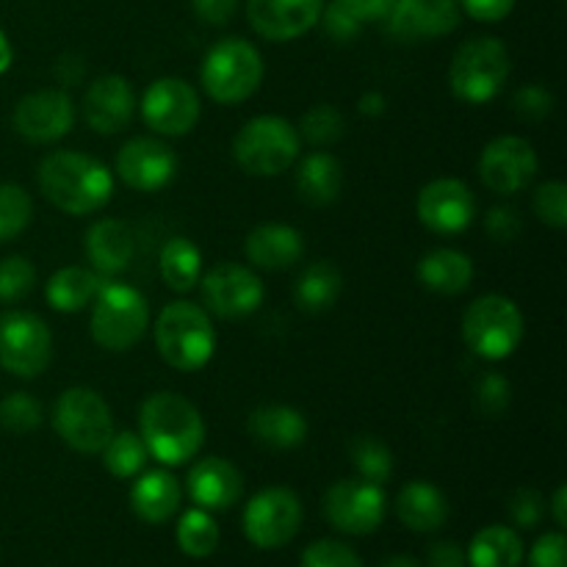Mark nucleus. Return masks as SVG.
Instances as JSON below:
<instances>
[{"mask_svg":"<svg viewBox=\"0 0 567 567\" xmlns=\"http://www.w3.org/2000/svg\"><path fill=\"white\" fill-rule=\"evenodd\" d=\"M37 183L44 199L70 216L97 214L114 194V175L109 166L78 150H55L44 155Z\"/></svg>","mask_w":567,"mask_h":567,"instance_id":"1","label":"nucleus"},{"mask_svg":"<svg viewBox=\"0 0 567 567\" xmlns=\"http://www.w3.org/2000/svg\"><path fill=\"white\" fill-rule=\"evenodd\" d=\"M138 437L161 465H186L205 443L203 413L181 393L158 391L138 408Z\"/></svg>","mask_w":567,"mask_h":567,"instance_id":"2","label":"nucleus"},{"mask_svg":"<svg viewBox=\"0 0 567 567\" xmlns=\"http://www.w3.org/2000/svg\"><path fill=\"white\" fill-rule=\"evenodd\" d=\"M153 338L161 360L183 374L205 369L216 352V330L210 313L186 299L169 302L161 310Z\"/></svg>","mask_w":567,"mask_h":567,"instance_id":"3","label":"nucleus"},{"mask_svg":"<svg viewBox=\"0 0 567 567\" xmlns=\"http://www.w3.org/2000/svg\"><path fill=\"white\" fill-rule=\"evenodd\" d=\"M302 138L293 122L277 114L252 116L233 138V158L247 175L277 177L299 161Z\"/></svg>","mask_w":567,"mask_h":567,"instance_id":"4","label":"nucleus"},{"mask_svg":"<svg viewBox=\"0 0 567 567\" xmlns=\"http://www.w3.org/2000/svg\"><path fill=\"white\" fill-rule=\"evenodd\" d=\"M264 72V55L252 42L241 37H227L205 53L199 81L214 103L238 105L258 92Z\"/></svg>","mask_w":567,"mask_h":567,"instance_id":"5","label":"nucleus"},{"mask_svg":"<svg viewBox=\"0 0 567 567\" xmlns=\"http://www.w3.org/2000/svg\"><path fill=\"white\" fill-rule=\"evenodd\" d=\"M150 327V302L138 288L116 280H103L92 302L94 343L105 352H127L144 338Z\"/></svg>","mask_w":567,"mask_h":567,"instance_id":"6","label":"nucleus"},{"mask_svg":"<svg viewBox=\"0 0 567 567\" xmlns=\"http://www.w3.org/2000/svg\"><path fill=\"white\" fill-rule=\"evenodd\" d=\"M526 321L515 299L504 293H485L474 299L463 316V341L476 358L507 360L524 343Z\"/></svg>","mask_w":567,"mask_h":567,"instance_id":"7","label":"nucleus"},{"mask_svg":"<svg viewBox=\"0 0 567 567\" xmlns=\"http://www.w3.org/2000/svg\"><path fill=\"white\" fill-rule=\"evenodd\" d=\"M513 61L509 50L496 37H474L454 53L449 66V89L457 100L468 105H485L507 83Z\"/></svg>","mask_w":567,"mask_h":567,"instance_id":"8","label":"nucleus"},{"mask_svg":"<svg viewBox=\"0 0 567 567\" xmlns=\"http://www.w3.org/2000/svg\"><path fill=\"white\" fill-rule=\"evenodd\" d=\"M53 430L61 441L81 454H100L114 435V415L109 402L94 388H66L53 404Z\"/></svg>","mask_w":567,"mask_h":567,"instance_id":"9","label":"nucleus"},{"mask_svg":"<svg viewBox=\"0 0 567 567\" xmlns=\"http://www.w3.org/2000/svg\"><path fill=\"white\" fill-rule=\"evenodd\" d=\"M53 360V332L28 310H9L0 316V369L20 380L44 374Z\"/></svg>","mask_w":567,"mask_h":567,"instance_id":"10","label":"nucleus"},{"mask_svg":"<svg viewBox=\"0 0 567 567\" xmlns=\"http://www.w3.org/2000/svg\"><path fill=\"white\" fill-rule=\"evenodd\" d=\"M324 518L341 535L363 537L382 526L388 515V496L382 485L363 480V476H349L338 480L324 493Z\"/></svg>","mask_w":567,"mask_h":567,"instance_id":"11","label":"nucleus"},{"mask_svg":"<svg viewBox=\"0 0 567 567\" xmlns=\"http://www.w3.org/2000/svg\"><path fill=\"white\" fill-rule=\"evenodd\" d=\"M305 509L291 487H266L249 498L244 509V535L252 546L271 551L282 548L302 529Z\"/></svg>","mask_w":567,"mask_h":567,"instance_id":"12","label":"nucleus"},{"mask_svg":"<svg viewBox=\"0 0 567 567\" xmlns=\"http://www.w3.org/2000/svg\"><path fill=\"white\" fill-rule=\"evenodd\" d=\"M138 111L150 131L175 138L186 136L197 127L203 105H199V94L192 83L175 75H164L144 89Z\"/></svg>","mask_w":567,"mask_h":567,"instance_id":"13","label":"nucleus"},{"mask_svg":"<svg viewBox=\"0 0 567 567\" xmlns=\"http://www.w3.org/2000/svg\"><path fill=\"white\" fill-rule=\"evenodd\" d=\"M199 293L208 313L219 319H247L264 305V280L249 266L216 264L214 269L199 277Z\"/></svg>","mask_w":567,"mask_h":567,"instance_id":"14","label":"nucleus"},{"mask_svg":"<svg viewBox=\"0 0 567 567\" xmlns=\"http://www.w3.org/2000/svg\"><path fill=\"white\" fill-rule=\"evenodd\" d=\"M415 214L430 233L457 236L474 225L476 197L468 183L457 181V177H437L419 192Z\"/></svg>","mask_w":567,"mask_h":567,"instance_id":"15","label":"nucleus"},{"mask_svg":"<svg viewBox=\"0 0 567 567\" xmlns=\"http://www.w3.org/2000/svg\"><path fill=\"white\" fill-rule=\"evenodd\" d=\"M116 177L127 188L142 194H155L169 186L177 175V155L166 142L155 136H136L125 142L116 153Z\"/></svg>","mask_w":567,"mask_h":567,"instance_id":"16","label":"nucleus"},{"mask_svg":"<svg viewBox=\"0 0 567 567\" xmlns=\"http://www.w3.org/2000/svg\"><path fill=\"white\" fill-rule=\"evenodd\" d=\"M75 120V103L64 89H42V92L25 94L11 114L14 131L31 144L59 142L72 131Z\"/></svg>","mask_w":567,"mask_h":567,"instance_id":"17","label":"nucleus"},{"mask_svg":"<svg viewBox=\"0 0 567 567\" xmlns=\"http://www.w3.org/2000/svg\"><path fill=\"white\" fill-rule=\"evenodd\" d=\"M537 153L524 136H498L480 155V177L493 194H518L535 181Z\"/></svg>","mask_w":567,"mask_h":567,"instance_id":"18","label":"nucleus"},{"mask_svg":"<svg viewBox=\"0 0 567 567\" xmlns=\"http://www.w3.org/2000/svg\"><path fill=\"white\" fill-rule=\"evenodd\" d=\"M324 11V0H247L252 31L269 42H291L313 31Z\"/></svg>","mask_w":567,"mask_h":567,"instance_id":"19","label":"nucleus"},{"mask_svg":"<svg viewBox=\"0 0 567 567\" xmlns=\"http://www.w3.org/2000/svg\"><path fill=\"white\" fill-rule=\"evenodd\" d=\"M136 105V94L127 78L103 75L89 83L83 94V122L100 136H116L131 125Z\"/></svg>","mask_w":567,"mask_h":567,"instance_id":"20","label":"nucleus"},{"mask_svg":"<svg viewBox=\"0 0 567 567\" xmlns=\"http://www.w3.org/2000/svg\"><path fill=\"white\" fill-rule=\"evenodd\" d=\"M186 491L199 509L225 513L236 507L244 496V476L230 460L205 457L192 465L186 476Z\"/></svg>","mask_w":567,"mask_h":567,"instance_id":"21","label":"nucleus"},{"mask_svg":"<svg viewBox=\"0 0 567 567\" xmlns=\"http://www.w3.org/2000/svg\"><path fill=\"white\" fill-rule=\"evenodd\" d=\"M244 252L255 269L264 271H282L291 269L302 260L305 238L297 227L282 225V221H266L249 230L244 241Z\"/></svg>","mask_w":567,"mask_h":567,"instance_id":"22","label":"nucleus"},{"mask_svg":"<svg viewBox=\"0 0 567 567\" xmlns=\"http://www.w3.org/2000/svg\"><path fill=\"white\" fill-rule=\"evenodd\" d=\"M83 249L100 277H114L131 266L133 255H136V238L125 221L97 219L86 230Z\"/></svg>","mask_w":567,"mask_h":567,"instance_id":"23","label":"nucleus"},{"mask_svg":"<svg viewBox=\"0 0 567 567\" xmlns=\"http://www.w3.org/2000/svg\"><path fill=\"white\" fill-rule=\"evenodd\" d=\"M247 430L255 443L275 452H291L308 441V419L291 404H264L252 410Z\"/></svg>","mask_w":567,"mask_h":567,"instance_id":"24","label":"nucleus"},{"mask_svg":"<svg viewBox=\"0 0 567 567\" xmlns=\"http://www.w3.org/2000/svg\"><path fill=\"white\" fill-rule=\"evenodd\" d=\"M181 502V482L164 468H144L131 487V507L144 524H166L169 518H175Z\"/></svg>","mask_w":567,"mask_h":567,"instance_id":"25","label":"nucleus"},{"mask_svg":"<svg viewBox=\"0 0 567 567\" xmlns=\"http://www.w3.org/2000/svg\"><path fill=\"white\" fill-rule=\"evenodd\" d=\"M415 275L426 291L441 293V297H457V293L468 291L474 282V260L452 247L430 249L415 266Z\"/></svg>","mask_w":567,"mask_h":567,"instance_id":"26","label":"nucleus"},{"mask_svg":"<svg viewBox=\"0 0 567 567\" xmlns=\"http://www.w3.org/2000/svg\"><path fill=\"white\" fill-rule=\"evenodd\" d=\"M396 518L419 535H432L449 520V498L432 482H410L396 496Z\"/></svg>","mask_w":567,"mask_h":567,"instance_id":"27","label":"nucleus"},{"mask_svg":"<svg viewBox=\"0 0 567 567\" xmlns=\"http://www.w3.org/2000/svg\"><path fill=\"white\" fill-rule=\"evenodd\" d=\"M297 194L313 208L332 205L343 192V166L332 153L316 150L297 164Z\"/></svg>","mask_w":567,"mask_h":567,"instance_id":"28","label":"nucleus"},{"mask_svg":"<svg viewBox=\"0 0 567 567\" xmlns=\"http://www.w3.org/2000/svg\"><path fill=\"white\" fill-rule=\"evenodd\" d=\"M103 277L86 266H64L55 275H50L48 286H44V299L59 313H81L83 308L94 302Z\"/></svg>","mask_w":567,"mask_h":567,"instance_id":"29","label":"nucleus"},{"mask_svg":"<svg viewBox=\"0 0 567 567\" xmlns=\"http://www.w3.org/2000/svg\"><path fill=\"white\" fill-rule=\"evenodd\" d=\"M343 293V275L330 260H316L299 275L293 286V302L305 313H324L341 299Z\"/></svg>","mask_w":567,"mask_h":567,"instance_id":"30","label":"nucleus"},{"mask_svg":"<svg viewBox=\"0 0 567 567\" xmlns=\"http://www.w3.org/2000/svg\"><path fill=\"white\" fill-rule=\"evenodd\" d=\"M465 559H468V567H520L524 565V540L509 526H485L474 535Z\"/></svg>","mask_w":567,"mask_h":567,"instance_id":"31","label":"nucleus"},{"mask_svg":"<svg viewBox=\"0 0 567 567\" xmlns=\"http://www.w3.org/2000/svg\"><path fill=\"white\" fill-rule=\"evenodd\" d=\"M158 271L166 288L175 293H188L197 288L199 277H203V252L194 241L177 236L161 247L158 255Z\"/></svg>","mask_w":567,"mask_h":567,"instance_id":"32","label":"nucleus"},{"mask_svg":"<svg viewBox=\"0 0 567 567\" xmlns=\"http://www.w3.org/2000/svg\"><path fill=\"white\" fill-rule=\"evenodd\" d=\"M385 25L388 33L404 44L435 39L430 0H393L391 11L385 17Z\"/></svg>","mask_w":567,"mask_h":567,"instance_id":"33","label":"nucleus"},{"mask_svg":"<svg viewBox=\"0 0 567 567\" xmlns=\"http://www.w3.org/2000/svg\"><path fill=\"white\" fill-rule=\"evenodd\" d=\"M103 465L109 468L111 476L116 480H136L144 468H147V446L138 437V432L122 430L109 437V443L103 446Z\"/></svg>","mask_w":567,"mask_h":567,"instance_id":"34","label":"nucleus"},{"mask_svg":"<svg viewBox=\"0 0 567 567\" xmlns=\"http://www.w3.org/2000/svg\"><path fill=\"white\" fill-rule=\"evenodd\" d=\"M177 546L186 557L192 559H205L216 551L219 546V524L214 520V515L208 509H188L177 520Z\"/></svg>","mask_w":567,"mask_h":567,"instance_id":"35","label":"nucleus"},{"mask_svg":"<svg viewBox=\"0 0 567 567\" xmlns=\"http://www.w3.org/2000/svg\"><path fill=\"white\" fill-rule=\"evenodd\" d=\"M349 454H352V463L358 468V476L363 480L377 482V485H385L393 474V454L391 449L382 441L371 435L354 437L352 446H349Z\"/></svg>","mask_w":567,"mask_h":567,"instance_id":"36","label":"nucleus"},{"mask_svg":"<svg viewBox=\"0 0 567 567\" xmlns=\"http://www.w3.org/2000/svg\"><path fill=\"white\" fill-rule=\"evenodd\" d=\"M33 216V199L17 183H0V244L20 236Z\"/></svg>","mask_w":567,"mask_h":567,"instance_id":"37","label":"nucleus"},{"mask_svg":"<svg viewBox=\"0 0 567 567\" xmlns=\"http://www.w3.org/2000/svg\"><path fill=\"white\" fill-rule=\"evenodd\" d=\"M297 131L299 138H305L313 147H330L343 136V116L336 105L319 103L302 116Z\"/></svg>","mask_w":567,"mask_h":567,"instance_id":"38","label":"nucleus"},{"mask_svg":"<svg viewBox=\"0 0 567 567\" xmlns=\"http://www.w3.org/2000/svg\"><path fill=\"white\" fill-rule=\"evenodd\" d=\"M42 404L25 391L9 393L0 399V426L9 432H33L42 424Z\"/></svg>","mask_w":567,"mask_h":567,"instance_id":"39","label":"nucleus"},{"mask_svg":"<svg viewBox=\"0 0 567 567\" xmlns=\"http://www.w3.org/2000/svg\"><path fill=\"white\" fill-rule=\"evenodd\" d=\"M37 286V269L22 255L0 260V302H20Z\"/></svg>","mask_w":567,"mask_h":567,"instance_id":"40","label":"nucleus"},{"mask_svg":"<svg viewBox=\"0 0 567 567\" xmlns=\"http://www.w3.org/2000/svg\"><path fill=\"white\" fill-rule=\"evenodd\" d=\"M532 208L543 225L554 230L567 227V186L563 181H546L532 197Z\"/></svg>","mask_w":567,"mask_h":567,"instance_id":"41","label":"nucleus"},{"mask_svg":"<svg viewBox=\"0 0 567 567\" xmlns=\"http://www.w3.org/2000/svg\"><path fill=\"white\" fill-rule=\"evenodd\" d=\"M509 402H513V385H509L507 377L498 374V371L482 377L480 385H476V410L485 419H502Z\"/></svg>","mask_w":567,"mask_h":567,"instance_id":"42","label":"nucleus"},{"mask_svg":"<svg viewBox=\"0 0 567 567\" xmlns=\"http://www.w3.org/2000/svg\"><path fill=\"white\" fill-rule=\"evenodd\" d=\"M299 567H363V559L341 540H316L305 548Z\"/></svg>","mask_w":567,"mask_h":567,"instance_id":"43","label":"nucleus"},{"mask_svg":"<svg viewBox=\"0 0 567 567\" xmlns=\"http://www.w3.org/2000/svg\"><path fill=\"white\" fill-rule=\"evenodd\" d=\"M513 109H515V114L524 116V120L540 122V120H546V116H551L554 94L548 92L546 86H540V83H529V86H524L515 92Z\"/></svg>","mask_w":567,"mask_h":567,"instance_id":"44","label":"nucleus"},{"mask_svg":"<svg viewBox=\"0 0 567 567\" xmlns=\"http://www.w3.org/2000/svg\"><path fill=\"white\" fill-rule=\"evenodd\" d=\"M543 515H546V502H543L540 493L532 491V487H520V491L513 493V498H509V518H513L515 526L535 529L543 520Z\"/></svg>","mask_w":567,"mask_h":567,"instance_id":"45","label":"nucleus"},{"mask_svg":"<svg viewBox=\"0 0 567 567\" xmlns=\"http://www.w3.org/2000/svg\"><path fill=\"white\" fill-rule=\"evenodd\" d=\"M485 230L493 241L509 244L520 236V230H524V219H520V214L513 205H496V208L487 210Z\"/></svg>","mask_w":567,"mask_h":567,"instance_id":"46","label":"nucleus"},{"mask_svg":"<svg viewBox=\"0 0 567 567\" xmlns=\"http://www.w3.org/2000/svg\"><path fill=\"white\" fill-rule=\"evenodd\" d=\"M529 567H567V540L563 529L537 537L529 554Z\"/></svg>","mask_w":567,"mask_h":567,"instance_id":"47","label":"nucleus"},{"mask_svg":"<svg viewBox=\"0 0 567 567\" xmlns=\"http://www.w3.org/2000/svg\"><path fill=\"white\" fill-rule=\"evenodd\" d=\"M319 22H324V31L330 33L336 42H352V39L360 33V28H363L354 17H349L347 11L338 9L336 3H330L324 11H321Z\"/></svg>","mask_w":567,"mask_h":567,"instance_id":"48","label":"nucleus"},{"mask_svg":"<svg viewBox=\"0 0 567 567\" xmlns=\"http://www.w3.org/2000/svg\"><path fill=\"white\" fill-rule=\"evenodd\" d=\"M332 3H336L338 9L347 11L349 17H354V20L363 25V22L385 20L388 11H391V6H393V0H332Z\"/></svg>","mask_w":567,"mask_h":567,"instance_id":"49","label":"nucleus"},{"mask_svg":"<svg viewBox=\"0 0 567 567\" xmlns=\"http://www.w3.org/2000/svg\"><path fill=\"white\" fill-rule=\"evenodd\" d=\"M463 11L480 22H502L515 9V0H460Z\"/></svg>","mask_w":567,"mask_h":567,"instance_id":"50","label":"nucleus"},{"mask_svg":"<svg viewBox=\"0 0 567 567\" xmlns=\"http://www.w3.org/2000/svg\"><path fill=\"white\" fill-rule=\"evenodd\" d=\"M432 22H435V37H446L463 20V3L460 0H430Z\"/></svg>","mask_w":567,"mask_h":567,"instance_id":"51","label":"nucleus"},{"mask_svg":"<svg viewBox=\"0 0 567 567\" xmlns=\"http://www.w3.org/2000/svg\"><path fill=\"white\" fill-rule=\"evenodd\" d=\"M194 11L208 25H227L238 9V0H192Z\"/></svg>","mask_w":567,"mask_h":567,"instance_id":"52","label":"nucleus"},{"mask_svg":"<svg viewBox=\"0 0 567 567\" xmlns=\"http://www.w3.org/2000/svg\"><path fill=\"white\" fill-rule=\"evenodd\" d=\"M468 559H465V551L460 543L441 540L430 548V567H465Z\"/></svg>","mask_w":567,"mask_h":567,"instance_id":"53","label":"nucleus"},{"mask_svg":"<svg viewBox=\"0 0 567 567\" xmlns=\"http://www.w3.org/2000/svg\"><path fill=\"white\" fill-rule=\"evenodd\" d=\"M358 111L363 116H382L388 111V100L382 92H365L363 97L358 100Z\"/></svg>","mask_w":567,"mask_h":567,"instance_id":"54","label":"nucleus"},{"mask_svg":"<svg viewBox=\"0 0 567 567\" xmlns=\"http://www.w3.org/2000/svg\"><path fill=\"white\" fill-rule=\"evenodd\" d=\"M551 518H554V524H557V529H565L567 526V487L565 485H559L557 491H554Z\"/></svg>","mask_w":567,"mask_h":567,"instance_id":"55","label":"nucleus"},{"mask_svg":"<svg viewBox=\"0 0 567 567\" xmlns=\"http://www.w3.org/2000/svg\"><path fill=\"white\" fill-rule=\"evenodd\" d=\"M11 61H14V50H11L9 37H6L3 28H0V75H3V72H9Z\"/></svg>","mask_w":567,"mask_h":567,"instance_id":"56","label":"nucleus"},{"mask_svg":"<svg viewBox=\"0 0 567 567\" xmlns=\"http://www.w3.org/2000/svg\"><path fill=\"white\" fill-rule=\"evenodd\" d=\"M380 567H421V565L415 563L413 557H402V554H399V557H388Z\"/></svg>","mask_w":567,"mask_h":567,"instance_id":"57","label":"nucleus"}]
</instances>
